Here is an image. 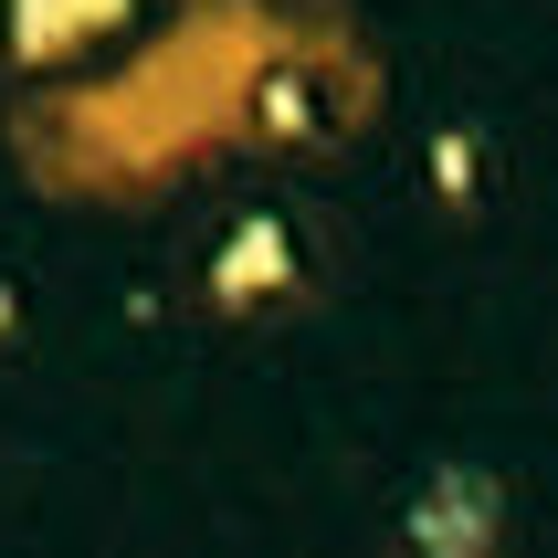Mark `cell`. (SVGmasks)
<instances>
[{"label":"cell","mask_w":558,"mask_h":558,"mask_svg":"<svg viewBox=\"0 0 558 558\" xmlns=\"http://www.w3.org/2000/svg\"><path fill=\"white\" fill-rule=\"evenodd\" d=\"M506 517H517L506 474H485V464H433V474H422V496H411V517H401V537L422 558H496L506 548Z\"/></svg>","instance_id":"6da1fadb"},{"label":"cell","mask_w":558,"mask_h":558,"mask_svg":"<svg viewBox=\"0 0 558 558\" xmlns=\"http://www.w3.org/2000/svg\"><path fill=\"white\" fill-rule=\"evenodd\" d=\"M211 316H264L295 295V232L275 211H232V232L211 243V275H201Z\"/></svg>","instance_id":"7a4b0ae2"},{"label":"cell","mask_w":558,"mask_h":558,"mask_svg":"<svg viewBox=\"0 0 558 558\" xmlns=\"http://www.w3.org/2000/svg\"><path fill=\"white\" fill-rule=\"evenodd\" d=\"M126 11H137V0H11L0 43H11L22 74H43V63H63V53H85V43H106V32H126Z\"/></svg>","instance_id":"3957f363"},{"label":"cell","mask_w":558,"mask_h":558,"mask_svg":"<svg viewBox=\"0 0 558 558\" xmlns=\"http://www.w3.org/2000/svg\"><path fill=\"white\" fill-rule=\"evenodd\" d=\"M422 180H433L442 211H485V137L442 117V126H433V148H422Z\"/></svg>","instance_id":"277c9868"},{"label":"cell","mask_w":558,"mask_h":558,"mask_svg":"<svg viewBox=\"0 0 558 558\" xmlns=\"http://www.w3.org/2000/svg\"><path fill=\"white\" fill-rule=\"evenodd\" d=\"M264 137H275V148H306V137H316V95L295 85V74L264 85Z\"/></svg>","instance_id":"5b68a950"},{"label":"cell","mask_w":558,"mask_h":558,"mask_svg":"<svg viewBox=\"0 0 558 558\" xmlns=\"http://www.w3.org/2000/svg\"><path fill=\"white\" fill-rule=\"evenodd\" d=\"M11 338H22V284L0 275V348H11Z\"/></svg>","instance_id":"8992f818"}]
</instances>
